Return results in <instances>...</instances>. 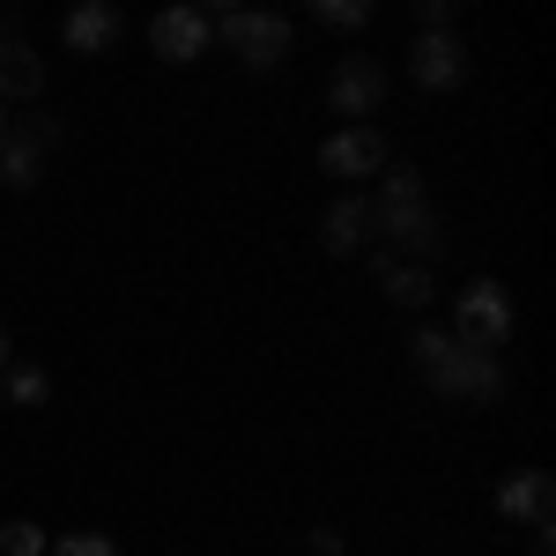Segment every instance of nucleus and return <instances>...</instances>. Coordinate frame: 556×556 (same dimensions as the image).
<instances>
[{
    "mask_svg": "<svg viewBox=\"0 0 556 556\" xmlns=\"http://www.w3.org/2000/svg\"><path fill=\"white\" fill-rule=\"evenodd\" d=\"M386 186H379V238H393L386 253L401 260L408 253V267H430V260L445 253V215L430 208V193H424V172L416 164H386Z\"/></svg>",
    "mask_w": 556,
    "mask_h": 556,
    "instance_id": "nucleus-1",
    "label": "nucleus"
},
{
    "mask_svg": "<svg viewBox=\"0 0 556 556\" xmlns=\"http://www.w3.org/2000/svg\"><path fill=\"white\" fill-rule=\"evenodd\" d=\"M215 38L230 45L253 75H275V67L290 60L298 30H290V15H275V8H223V15H215Z\"/></svg>",
    "mask_w": 556,
    "mask_h": 556,
    "instance_id": "nucleus-2",
    "label": "nucleus"
},
{
    "mask_svg": "<svg viewBox=\"0 0 556 556\" xmlns=\"http://www.w3.org/2000/svg\"><path fill=\"white\" fill-rule=\"evenodd\" d=\"M453 342L490 349V356L513 342V290H505L497 275H475V282H460V298H453Z\"/></svg>",
    "mask_w": 556,
    "mask_h": 556,
    "instance_id": "nucleus-3",
    "label": "nucleus"
},
{
    "mask_svg": "<svg viewBox=\"0 0 556 556\" xmlns=\"http://www.w3.org/2000/svg\"><path fill=\"white\" fill-rule=\"evenodd\" d=\"M445 401H505V356H490V349H468V342H453L438 364L424 371Z\"/></svg>",
    "mask_w": 556,
    "mask_h": 556,
    "instance_id": "nucleus-4",
    "label": "nucleus"
},
{
    "mask_svg": "<svg viewBox=\"0 0 556 556\" xmlns=\"http://www.w3.org/2000/svg\"><path fill=\"white\" fill-rule=\"evenodd\" d=\"M327 104L342 112L349 127H371V112L386 104V67L371 60V52H349V60H334V75H327Z\"/></svg>",
    "mask_w": 556,
    "mask_h": 556,
    "instance_id": "nucleus-5",
    "label": "nucleus"
},
{
    "mask_svg": "<svg viewBox=\"0 0 556 556\" xmlns=\"http://www.w3.org/2000/svg\"><path fill=\"white\" fill-rule=\"evenodd\" d=\"M149 45H156L164 67H193V60L215 45V15H208V8H193V0H178V8H164V15L149 23Z\"/></svg>",
    "mask_w": 556,
    "mask_h": 556,
    "instance_id": "nucleus-6",
    "label": "nucleus"
},
{
    "mask_svg": "<svg viewBox=\"0 0 556 556\" xmlns=\"http://www.w3.org/2000/svg\"><path fill=\"white\" fill-rule=\"evenodd\" d=\"M319 172L327 178H379L386 172V134L379 127H334L319 141Z\"/></svg>",
    "mask_w": 556,
    "mask_h": 556,
    "instance_id": "nucleus-7",
    "label": "nucleus"
},
{
    "mask_svg": "<svg viewBox=\"0 0 556 556\" xmlns=\"http://www.w3.org/2000/svg\"><path fill=\"white\" fill-rule=\"evenodd\" d=\"M408 75L424 89H460L468 83V45L453 38V30H416L408 38Z\"/></svg>",
    "mask_w": 556,
    "mask_h": 556,
    "instance_id": "nucleus-8",
    "label": "nucleus"
},
{
    "mask_svg": "<svg viewBox=\"0 0 556 556\" xmlns=\"http://www.w3.org/2000/svg\"><path fill=\"white\" fill-rule=\"evenodd\" d=\"M319 238H327V253H371L379 245V208L364 193H334L327 215H319Z\"/></svg>",
    "mask_w": 556,
    "mask_h": 556,
    "instance_id": "nucleus-9",
    "label": "nucleus"
},
{
    "mask_svg": "<svg viewBox=\"0 0 556 556\" xmlns=\"http://www.w3.org/2000/svg\"><path fill=\"white\" fill-rule=\"evenodd\" d=\"M556 505V475L549 468H513L505 482H497V513L505 519H527V527H542Z\"/></svg>",
    "mask_w": 556,
    "mask_h": 556,
    "instance_id": "nucleus-10",
    "label": "nucleus"
},
{
    "mask_svg": "<svg viewBox=\"0 0 556 556\" xmlns=\"http://www.w3.org/2000/svg\"><path fill=\"white\" fill-rule=\"evenodd\" d=\"M60 38L75 45V52H89V60H97V52H112V45L127 38V15H119L112 0H83V8L60 23Z\"/></svg>",
    "mask_w": 556,
    "mask_h": 556,
    "instance_id": "nucleus-11",
    "label": "nucleus"
},
{
    "mask_svg": "<svg viewBox=\"0 0 556 556\" xmlns=\"http://www.w3.org/2000/svg\"><path fill=\"white\" fill-rule=\"evenodd\" d=\"M371 275L386 282V298L401 304V312H430V298H438L430 267H408V260H393L386 245H371Z\"/></svg>",
    "mask_w": 556,
    "mask_h": 556,
    "instance_id": "nucleus-12",
    "label": "nucleus"
},
{
    "mask_svg": "<svg viewBox=\"0 0 556 556\" xmlns=\"http://www.w3.org/2000/svg\"><path fill=\"white\" fill-rule=\"evenodd\" d=\"M45 172V149L30 127H8V141H0V186H15V193H30Z\"/></svg>",
    "mask_w": 556,
    "mask_h": 556,
    "instance_id": "nucleus-13",
    "label": "nucleus"
},
{
    "mask_svg": "<svg viewBox=\"0 0 556 556\" xmlns=\"http://www.w3.org/2000/svg\"><path fill=\"white\" fill-rule=\"evenodd\" d=\"M38 89H45V60H38V45L0 38V97H38Z\"/></svg>",
    "mask_w": 556,
    "mask_h": 556,
    "instance_id": "nucleus-14",
    "label": "nucleus"
},
{
    "mask_svg": "<svg viewBox=\"0 0 556 556\" xmlns=\"http://www.w3.org/2000/svg\"><path fill=\"white\" fill-rule=\"evenodd\" d=\"M0 379H8V401H15V408H45V401H52V379H45L38 364H8Z\"/></svg>",
    "mask_w": 556,
    "mask_h": 556,
    "instance_id": "nucleus-15",
    "label": "nucleus"
},
{
    "mask_svg": "<svg viewBox=\"0 0 556 556\" xmlns=\"http://www.w3.org/2000/svg\"><path fill=\"white\" fill-rule=\"evenodd\" d=\"M312 23H327V30H364V23H371V0H312Z\"/></svg>",
    "mask_w": 556,
    "mask_h": 556,
    "instance_id": "nucleus-16",
    "label": "nucleus"
},
{
    "mask_svg": "<svg viewBox=\"0 0 556 556\" xmlns=\"http://www.w3.org/2000/svg\"><path fill=\"white\" fill-rule=\"evenodd\" d=\"M45 549H52V542H45L38 519H8V527H0V556H45Z\"/></svg>",
    "mask_w": 556,
    "mask_h": 556,
    "instance_id": "nucleus-17",
    "label": "nucleus"
},
{
    "mask_svg": "<svg viewBox=\"0 0 556 556\" xmlns=\"http://www.w3.org/2000/svg\"><path fill=\"white\" fill-rule=\"evenodd\" d=\"M45 556H119V542H112V534H97V527H83V534H60Z\"/></svg>",
    "mask_w": 556,
    "mask_h": 556,
    "instance_id": "nucleus-18",
    "label": "nucleus"
},
{
    "mask_svg": "<svg viewBox=\"0 0 556 556\" xmlns=\"http://www.w3.org/2000/svg\"><path fill=\"white\" fill-rule=\"evenodd\" d=\"M445 349H453V334H445V327H416V342H408V356H416V371H430V364H438Z\"/></svg>",
    "mask_w": 556,
    "mask_h": 556,
    "instance_id": "nucleus-19",
    "label": "nucleus"
},
{
    "mask_svg": "<svg viewBox=\"0 0 556 556\" xmlns=\"http://www.w3.org/2000/svg\"><path fill=\"white\" fill-rule=\"evenodd\" d=\"M312 556H342V534L334 527H312Z\"/></svg>",
    "mask_w": 556,
    "mask_h": 556,
    "instance_id": "nucleus-20",
    "label": "nucleus"
},
{
    "mask_svg": "<svg viewBox=\"0 0 556 556\" xmlns=\"http://www.w3.org/2000/svg\"><path fill=\"white\" fill-rule=\"evenodd\" d=\"M8 364H15V356H8V319H0V371H8Z\"/></svg>",
    "mask_w": 556,
    "mask_h": 556,
    "instance_id": "nucleus-21",
    "label": "nucleus"
},
{
    "mask_svg": "<svg viewBox=\"0 0 556 556\" xmlns=\"http://www.w3.org/2000/svg\"><path fill=\"white\" fill-rule=\"evenodd\" d=\"M0 141H8V112H0Z\"/></svg>",
    "mask_w": 556,
    "mask_h": 556,
    "instance_id": "nucleus-22",
    "label": "nucleus"
}]
</instances>
